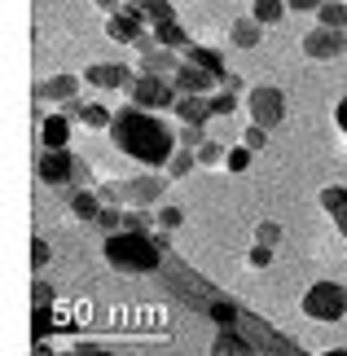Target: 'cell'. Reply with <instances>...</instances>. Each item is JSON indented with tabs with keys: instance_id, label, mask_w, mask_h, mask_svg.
<instances>
[{
	"instance_id": "12",
	"label": "cell",
	"mask_w": 347,
	"mask_h": 356,
	"mask_svg": "<svg viewBox=\"0 0 347 356\" xmlns=\"http://www.w3.org/2000/svg\"><path fill=\"white\" fill-rule=\"evenodd\" d=\"M62 115L71 119V123H84V128H97V132H110V123H115V111H106L102 102H66L62 106Z\"/></svg>"
},
{
	"instance_id": "1",
	"label": "cell",
	"mask_w": 347,
	"mask_h": 356,
	"mask_svg": "<svg viewBox=\"0 0 347 356\" xmlns=\"http://www.w3.org/2000/svg\"><path fill=\"white\" fill-rule=\"evenodd\" d=\"M110 145L119 149V154H128L132 163H141V168H163L168 172L172 154L180 149L176 132L163 123L159 115L141 111V106H128V111H115V123H110Z\"/></svg>"
},
{
	"instance_id": "7",
	"label": "cell",
	"mask_w": 347,
	"mask_h": 356,
	"mask_svg": "<svg viewBox=\"0 0 347 356\" xmlns=\"http://www.w3.org/2000/svg\"><path fill=\"white\" fill-rule=\"evenodd\" d=\"M172 176H159V172H141V176H128V181H119L123 189V207H154V202H163V194H168Z\"/></svg>"
},
{
	"instance_id": "4",
	"label": "cell",
	"mask_w": 347,
	"mask_h": 356,
	"mask_svg": "<svg viewBox=\"0 0 347 356\" xmlns=\"http://www.w3.org/2000/svg\"><path fill=\"white\" fill-rule=\"evenodd\" d=\"M79 154L71 149H40L35 154V176L49 189H79Z\"/></svg>"
},
{
	"instance_id": "23",
	"label": "cell",
	"mask_w": 347,
	"mask_h": 356,
	"mask_svg": "<svg viewBox=\"0 0 347 356\" xmlns=\"http://www.w3.org/2000/svg\"><path fill=\"white\" fill-rule=\"evenodd\" d=\"M286 13H290L286 0H251V18H255L259 26H277Z\"/></svg>"
},
{
	"instance_id": "9",
	"label": "cell",
	"mask_w": 347,
	"mask_h": 356,
	"mask_svg": "<svg viewBox=\"0 0 347 356\" xmlns=\"http://www.w3.org/2000/svg\"><path fill=\"white\" fill-rule=\"evenodd\" d=\"M132 79H136V71L123 66V62H92V66H84V84H92V88H123L128 92Z\"/></svg>"
},
{
	"instance_id": "2",
	"label": "cell",
	"mask_w": 347,
	"mask_h": 356,
	"mask_svg": "<svg viewBox=\"0 0 347 356\" xmlns=\"http://www.w3.org/2000/svg\"><path fill=\"white\" fill-rule=\"evenodd\" d=\"M106 264L115 273H128V277H150V273H159L163 264H168V251L159 246L154 234H110L106 238Z\"/></svg>"
},
{
	"instance_id": "39",
	"label": "cell",
	"mask_w": 347,
	"mask_h": 356,
	"mask_svg": "<svg viewBox=\"0 0 347 356\" xmlns=\"http://www.w3.org/2000/svg\"><path fill=\"white\" fill-rule=\"evenodd\" d=\"M286 5L295 9V13H316V9L325 5V0H286Z\"/></svg>"
},
{
	"instance_id": "21",
	"label": "cell",
	"mask_w": 347,
	"mask_h": 356,
	"mask_svg": "<svg viewBox=\"0 0 347 356\" xmlns=\"http://www.w3.org/2000/svg\"><path fill=\"white\" fill-rule=\"evenodd\" d=\"M172 115L180 123H202V128H207V119H211V97H176Z\"/></svg>"
},
{
	"instance_id": "33",
	"label": "cell",
	"mask_w": 347,
	"mask_h": 356,
	"mask_svg": "<svg viewBox=\"0 0 347 356\" xmlns=\"http://www.w3.org/2000/svg\"><path fill=\"white\" fill-rule=\"evenodd\" d=\"M97 225L106 229V238L110 234H123V207H106L102 216H97Z\"/></svg>"
},
{
	"instance_id": "20",
	"label": "cell",
	"mask_w": 347,
	"mask_h": 356,
	"mask_svg": "<svg viewBox=\"0 0 347 356\" xmlns=\"http://www.w3.org/2000/svg\"><path fill=\"white\" fill-rule=\"evenodd\" d=\"M123 13H136V18H145L150 26H154V22H168V18H176L172 0H123Z\"/></svg>"
},
{
	"instance_id": "13",
	"label": "cell",
	"mask_w": 347,
	"mask_h": 356,
	"mask_svg": "<svg viewBox=\"0 0 347 356\" xmlns=\"http://www.w3.org/2000/svg\"><path fill=\"white\" fill-rule=\"evenodd\" d=\"M75 92H79V75H49V79H40L35 84V102H58V106H66V102H75Z\"/></svg>"
},
{
	"instance_id": "42",
	"label": "cell",
	"mask_w": 347,
	"mask_h": 356,
	"mask_svg": "<svg viewBox=\"0 0 347 356\" xmlns=\"http://www.w3.org/2000/svg\"><path fill=\"white\" fill-rule=\"evenodd\" d=\"M92 5H97V9H102L106 18H110V13H119V9H123V0H92Z\"/></svg>"
},
{
	"instance_id": "14",
	"label": "cell",
	"mask_w": 347,
	"mask_h": 356,
	"mask_svg": "<svg viewBox=\"0 0 347 356\" xmlns=\"http://www.w3.org/2000/svg\"><path fill=\"white\" fill-rule=\"evenodd\" d=\"M180 62H185V53L150 49V53H141V66H136V71H141V75H159V79H172L180 71Z\"/></svg>"
},
{
	"instance_id": "41",
	"label": "cell",
	"mask_w": 347,
	"mask_h": 356,
	"mask_svg": "<svg viewBox=\"0 0 347 356\" xmlns=\"http://www.w3.org/2000/svg\"><path fill=\"white\" fill-rule=\"evenodd\" d=\"M45 304H53V291L45 282H35V308H45Z\"/></svg>"
},
{
	"instance_id": "19",
	"label": "cell",
	"mask_w": 347,
	"mask_h": 356,
	"mask_svg": "<svg viewBox=\"0 0 347 356\" xmlns=\"http://www.w3.org/2000/svg\"><path fill=\"white\" fill-rule=\"evenodd\" d=\"M66 207H71L75 220H92V225H97V216L106 211L102 198H97V189H71V194H66Z\"/></svg>"
},
{
	"instance_id": "5",
	"label": "cell",
	"mask_w": 347,
	"mask_h": 356,
	"mask_svg": "<svg viewBox=\"0 0 347 356\" xmlns=\"http://www.w3.org/2000/svg\"><path fill=\"white\" fill-rule=\"evenodd\" d=\"M246 111H251V123L273 132L286 123V92L273 84H255V88H246Z\"/></svg>"
},
{
	"instance_id": "16",
	"label": "cell",
	"mask_w": 347,
	"mask_h": 356,
	"mask_svg": "<svg viewBox=\"0 0 347 356\" xmlns=\"http://www.w3.org/2000/svg\"><path fill=\"white\" fill-rule=\"evenodd\" d=\"M150 40H154L159 49H172V53H185V49L193 44V40H189V31H185V26H180L176 18H168V22H154V26H150Z\"/></svg>"
},
{
	"instance_id": "6",
	"label": "cell",
	"mask_w": 347,
	"mask_h": 356,
	"mask_svg": "<svg viewBox=\"0 0 347 356\" xmlns=\"http://www.w3.org/2000/svg\"><path fill=\"white\" fill-rule=\"evenodd\" d=\"M180 92L172 88V79H159V75H141L136 71L132 88H128V106H141V111H172Z\"/></svg>"
},
{
	"instance_id": "37",
	"label": "cell",
	"mask_w": 347,
	"mask_h": 356,
	"mask_svg": "<svg viewBox=\"0 0 347 356\" xmlns=\"http://www.w3.org/2000/svg\"><path fill=\"white\" fill-rule=\"evenodd\" d=\"M49 255H53V251H49V242H45V238H31V268H35V273L49 264Z\"/></svg>"
},
{
	"instance_id": "43",
	"label": "cell",
	"mask_w": 347,
	"mask_h": 356,
	"mask_svg": "<svg viewBox=\"0 0 347 356\" xmlns=\"http://www.w3.org/2000/svg\"><path fill=\"white\" fill-rule=\"evenodd\" d=\"M321 356H347V348H325Z\"/></svg>"
},
{
	"instance_id": "32",
	"label": "cell",
	"mask_w": 347,
	"mask_h": 356,
	"mask_svg": "<svg viewBox=\"0 0 347 356\" xmlns=\"http://www.w3.org/2000/svg\"><path fill=\"white\" fill-rule=\"evenodd\" d=\"M97 189V198H102V207H123V189L115 181H102V185H92Z\"/></svg>"
},
{
	"instance_id": "11",
	"label": "cell",
	"mask_w": 347,
	"mask_h": 356,
	"mask_svg": "<svg viewBox=\"0 0 347 356\" xmlns=\"http://www.w3.org/2000/svg\"><path fill=\"white\" fill-rule=\"evenodd\" d=\"M40 119V149H71V119L62 111H35Z\"/></svg>"
},
{
	"instance_id": "28",
	"label": "cell",
	"mask_w": 347,
	"mask_h": 356,
	"mask_svg": "<svg viewBox=\"0 0 347 356\" xmlns=\"http://www.w3.org/2000/svg\"><path fill=\"white\" fill-rule=\"evenodd\" d=\"M251 159H255V149H246V145H229V163H225V172H233V176L251 172Z\"/></svg>"
},
{
	"instance_id": "3",
	"label": "cell",
	"mask_w": 347,
	"mask_h": 356,
	"mask_svg": "<svg viewBox=\"0 0 347 356\" xmlns=\"http://www.w3.org/2000/svg\"><path fill=\"white\" fill-rule=\"evenodd\" d=\"M299 312L308 321H343L347 317V286L343 282H312L299 299Z\"/></svg>"
},
{
	"instance_id": "35",
	"label": "cell",
	"mask_w": 347,
	"mask_h": 356,
	"mask_svg": "<svg viewBox=\"0 0 347 356\" xmlns=\"http://www.w3.org/2000/svg\"><path fill=\"white\" fill-rule=\"evenodd\" d=\"M268 264H273V246L255 242L251 251H246V268H268Z\"/></svg>"
},
{
	"instance_id": "25",
	"label": "cell",
	"mask_w": 347,
	"mask_h": 356,
	"mask_svg": "<svg viewBox=\"0 0 347 356\" xmlns=\"http://www.w3.org/2000/svg\"><path fill=\"white\" fill-rule=\"evenodd\" d=\"M123 229H128V234H154L159 220L145 207H123Z\"/></svg>"
},
{
	"instance_id": "18",
	"label": "cell",
	"mask_w": 347,
	"mask_h": 356,
	"mask_svg": "<svg viewBox=\"0 0 347 356\" xmlns=\"http://www.w3.org/2000/svg\"><path fill=\"white\" fill-rule=\"evenodd\" d=\"M185 62H193V66H198V71H207V75L216 79V84H220V79L229 75L225 58H220L216 49H207V44H189V49H185Z\"/></svg>"
},
{
	"instance_id": "40",
	"label": "cell",
	"mask_w": 347,
	"mask_h": 356,
	"mask_svg": "<svg viewBox=\"0 0 347 356\" xmlns=\"http://www.w3.org/2000/svg\"><path fill=\"white\" fill-rule=\"evenodd\" d=\"M220 88H225V92H242L246 84H242V75H233V71H229L225 79H220Z\"/></svg>"
},
{
	"instance_id": "30",
	"label": "cell",
	"mask_w": 347,
	"mask_h": 356,
	"mask_svg": "<svg viewBox=\"0 0 347 356\" xmlns=\"http://www.w3.org/2000/svg\"><path fill=\"white\" fill-rule=\"evenodd\" d=\"M233 111H238V92H225V88L211 92V119H216V115H220V119H229Z\"/></svg>"
},
{
	"instance_id": "26",
	"label": "cell",
	"mask_w": 347,
	"mask_h": 356,
	"mask_svg": "<svg viewBox=\"0 0 347 356\" xmlns=\"http://www.w3.org/2000/svg\"><path fill=\"white\" fill-rule=\"evenodd\" d=\"M225 163H229V145L207 136V141L198 145V168H225Z\"/></svg>"
},
{
	"instance_id": "27",
	"label": "cell",
	"mask_w": 347,
	"mask_h": 356,
	"mask_svg": "<svg viewBox=\"0 0 347 356\" xmlns=\"http://www.w3.org/2000/svg\"><path fill=\"white\" fill-rule=\"evenodd\" d=\"M193 168H198V149H185V145H180L176 154H172V163H168V176H172V181H180V176H189Z\"/></svg>"
},
{
	"instance_id": "36",
	"label": "cell",
	"mask_w": 347,
	"mask_h": 356,
	"mask_svg": "<svg viewBox=\"0 0 347 356\" xmlns=\"http://www.w3.org/2000/svg\"><path fill=\"white\" fill-rule=\"evenodd\" d=\"M242 145H246V149H264V145H268V132H264L259 123H246V132H242Z\"/></svg>"
},
{
	"instance_id": "31",
	"label": "cell",
	"mask_w": 347,
	"mask_h": 356,
	"mask_svg": "<svg viewBox=\"0 0 347 356\" xmlns=\"http://www.w3.org/2000/svg\"><path fill=\"white\" fill-rule=\"evenodd\" d=\"M176 141L185 145V149H198L202 141H207V128L202 123H180V132H176Z\"/></svg>"
},
{
	"instance_id": "24",
	"label": "cell",
	"mask_w": 347,
	"mask_h": 356,
	"mask_svg": "<svg viewBox=\"0 0 347 356\" xmlns=\"http://www.w3.org/2000/svg\"><path fill=\"white\" fill-rule=\"evenodd\" d=\"M316 26H334V31H347V5L343 0H325L316 9Z\"/></svg>"
},
{
	"instance_id": "34",
	"label": "cell",
	"mask_w": 347,
	"mask_h": 356,
	"mask_svg": "<svg viewBox=\"0 0 347 356\" xmlns=\"http://www.w3.org/2000/svg\"><path fill=\"white\" fill-rule=\"evenodd\" d=\"M255 242L277 246V242H282V225H277V220H259V225H255Z\"/></svg>"
},
{
	"instance_id": "10",
	"label": "cell",
	"mask_w": 347,
	"mask_h": 356,
	"mask_svg": "<svg viewBox=\"0 0 347 356\" xmlns=\"http://www.w3.org/2000/svg\"><path fill=\"white\" fill-rule=\"evenodd\" d=\"M172 88L180 92V97H211V92H220V84L207 71H198L193 62H180V71L172 75Z\"/></svg>"
},
{
	"instance_id": "38",
	"label": "cell",
	"mask_w": 347,
	"mask_h": 356,
	"mask_svg": "<svg viewBox=\"0 0 347 356\" xmlns=\"http://www.w3.org/2000/svg\"><path fill=\"white\" fill-rule=\"evenodd\" d=\"M334 128H339V136H347V92L334 102Z\"/></svg>"
},
{
	"instance_id": "29",
	"label": "cell",
	"mask_w": 347,
	"mask_h": 356,
	"mask_svg": "<svg viewBox=\"0 0 347 356\" xmlns=\"http://www.w3.org/2000/svg\"><path fill=\"white\" fill-rule=\"evenodd\" d=\"M154 220H159V229H163V234H176V229L185 225V211H180V207H172V202H163V207L154 211Z\"/></svg>"
},
{
	"instance_id": "15",
	"label": "cell",
	"mask_w": 347,
	"mask_h": 356,
	"mask_svg": "<svg viewBox=\"0 0 347 356\" xmlns=\"http://www.w3.org/2000/svg\"><path fill=\"white\" fill-rule=\"evenodd\" d=\"M316 202H321V211L330 216V225L339 229V238H347V189L343 185H325L321 194H316Z\"/></svg>"
},
{
	"instance_id": "17",
	"label": "cell",
	"mask_w": 347,
	"mask_h": 356,
	"mask_svg": "<svg viewBox=\"0 0 347 356\" xmlns=\"http://www.w3.org/2000/svg\"><path fill=\"white\" fill-rule=\"evenodd\" d=\"M211 356H255V348H251V339H246L238 325H229V330H216Z\"/></svg>"
},
{
	"instance_id": "8",
	"label": "cell",
	"mask_w": 347,
	"mask_h": 356,
	"mask_svg": "<svg viewBox=\"0 0 347 356\" xmlns=\"http://www.w3.org/2000/svg\"><path fill=\"white\" fill-rule=\"evenodd\" d=\"M343 49H347V31H334V26H312L303 35V58L312 62H334L343 58Z\"/></svg>"
},
{
	"instance_id": "22",
	"label": "cell",
	"mask_w": 347,
	"mask_h": 356,
	"mask_svg": "<svg viewBox=\"0 0 347 356\" xmlns=\"http://www.w3.org/2000/svg\"><path fill=\"white\" fill-rule=\"evenodd\" d=\"M259 40H264V26L251 18V13H246V18H238V22L229 26V44H233V49H255Z\"/></svg>"
}]
</instances>
